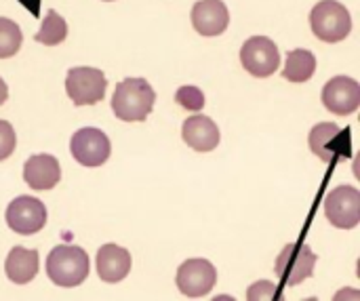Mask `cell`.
<instances>
[{
    "label": "cell",
    "instance_id": "obj_2",
    "mask_svg": "<svg viewBox=\"0 0 360 301\" xmlns=\"http://www.w3.org/2000/svg\"><path fill=\"white\" fill-rule=\"evenodd\" d=\"M89 255L76 245H59L46 257V274L51 283L63 289L82 285L89 276Z\"/></svg>",
    "mask_w": 360,
    "mask_h": 301
},
{
    "label": "cell",
    "instance_id": "obj_15",
    "mask_svg": "<svg viewBox=\"0 0 360 301\" xmlns=\"http://www.w3.org/2000/svg\"><path fill=\"white\" fill-rule=\"evenodd\" d=\"M97 274L103 283H120L131 272V253L118 245H103L97 251Z\"/></svg>",
    "mask_w": 360,
    "mask_h": 301
},
{
    "label": "cell",
    "instance_id": "obj_24",
    "mask_svg": "<svg viewBox=\"0 0 360 301\" xmlns=\"http://www.w3.org/2000/svg\"><path fill=\"white\" fill-rule=\"evenodd\" d=\"M8 99V89H6V82L0 78V105Z\"/></svg>",
    "mask_w": 360,
    "mask_h": 301
},
{
    "label": "cell",
    "instance_id": "obj_16",
    "mask_svg": "<svg viewBox=\"0 0 360 301\" xmlns=\"http://www.w3.org/2000/svg\"><path fill=\"white\" fill-rule=\"evenodd\" d=\"M38 251L34 249H23V247H13L6 255L4 262V272L6 278L15 285H27L36 278L38 274Z\"/></svg>",
    "mask_w": 360,
    "mask_h": 301
},
{
    "label": "cell",
    "instance_id": "obj_10",
    "mask_svg": "<svg viewBox=\"0 0 360 301\" xmlns=\"http://www.w3.org/2000/svg\"><path fill=\"white\" fill-rule=\"evenodd\" d=\"M325 215L331 226L352 230L360 224V192L352 186H340L327 194Z\"/></svg>",
    "mask_w": 360,
    "mask_h": 301
},
{
    "label": "cell",
    "instance_id": "obj_22",
    "mask_svg": "<svg viewBox=\"0 0 360 301\" xmlns=\"http://www.w3.org/2000/svg\"><path fill=\"white\" fill-rule=\"evenodd\" d=\"M17 146V137H15V129L11 127V122L0 120V160H6Z\"/></svg>",
    "mask_w": 360,
    "mask_h": 301
},
{
    "label": "cell",
    "instance_id": "obj_8",
    "mask_svg": "<svg viewBox=\"0 0 360 301\" xmlns=\"http://www.w3.org/2000/svg\"><path fill=\"white\" fill-rule=\"evenodd\" d=\"M175 283L181 295L190 300H198V297H205L209 291H213L217 283V270L209 260H202V257L188 260L179 266Z\"/></svg>",
    "mask_w": 360,
    "mask_h": 301
},
{
    "label": "cell",
    "instance_id": "obj_13",
    "mask_svg": "<svg viewBox=\"0 0 360 301\" xmlns=\"http://www.w3.org/2000/svg\"><path fill=\"white\" fill-rule=\"evenodd\" d=\"M61 179V169L55 156L51 154H34L23 165V181L32 190H53Z\"/></svg>",
    "mask_w": 360,
    "mask_h": 301
},
{
    "label": "cell",
    "instance_id": "obj_14",
    "mask_svg": "<svg viewBox=\"0 0 360 301\" xmlns=\"http://www.w3.org/2000/svg\"><path fill=\"white\" fill-rule=\"evenodd\" d=\"M184 141L196 152H211L219 146V127L205 114L190 116L181 127Z\"/></svg>",
    "mask_w": 360,
    "mask_h": 301
},
{
    "label": "cell",
    "instance_id": "obj_7",
    "mask_svg": "<svg viewBox=\"0 0 360 301\" xmlns=\"http://www.w3.org/2000/svg\"><path fill=\"white\" fill-rule=\"evenodd\" d=\"M240 63L255 78L272 76L281 65V55H278L276 42L266 36L249 38L240 49Z\"/></svg>",
    "mask_w": 360,
    "mask_h": 301
},
{
    "label": "cell",
    "instance_id": "obj_20",
    "mask_svg": "<svg viewBox=\"0 0 360 301\" xmlns=\"http://www.w3.org/2000/svg\"><path fill=\"white\" fill-rule=\"evenodd\" d=\"M23 36L21 30L15 21L0 17V59H8L13 55H17V51L21 49Z\"/></svg>",
    "mask_w": 360,
    "mask_h": 301
},
{
    "label": "cell",
    "instance_id": "obj_12",
    "mask_svg": "<svg viewBox=\"0 0 360 301\" xmlns=\"http://www.w3.org/2000/svg\"><path fill=\"white\" fill-rule=\"evenodd\" d=\"M192 25L200 36H219L230 25L228 6L221 0H198L192 6Z\"/></svg>",
    "mask_w": 360,
    "mask_h": 301
},
{
    "label": "cell",
    "instance_id": "obj_23",
    "mask_svg": "<svg viewBox=\"0 0 360 301\" xmlns=\"http://www.w3.org/2000/svg\"><path fill=\"white\" fill-rule=\"evenodd\" d=\"M276 285L270 283V281H259L255 285L249 287L247 291V300L249 301H257V300H274L276 297Z\"/></svg>",
    "mask_w": 360,
    "mask_h": 301
},
{
    "label": "cell",
    "instance_id": "obj_25",
    "mask_svg": "<svg viewBox=\"0 0 360 301\" xmlns=\"http://www.w3.org/2000/svg\"><path fill=\"white\" fill-rule=\"evenodd\" d=\"M105 2H112V0H105Z\"/></svg>",
    "mask_w": 360,
    "mask_h": 301
},
{
    "label": "cell",
    "instance_id": "obj_19",
    "mask_svg": "<svg viewBox=\"0 0 360 301\" xmlns=\"http://www.w3.org/2000/svg\"><path fill=\"white\" fill-rule=\"evenodd\" d=\"M68 36V23L65 19L57 13V11H46V17L40 25V30L36 32V40L40 44H46V46H57L65 40Z\"/></svg>",
    "mask_w": 360,
    "mask_h": 301
},
{
    "label": "cell",
    "instance_id": "obj_5",
    "mask_svg": "<svg viewBox=\"0 0 360 301\" xmlns=\"http://www.w3.org/2000/svg\"><path fill=\"white\" fill-rule=\"evenodd\" d=\"M316 260L319 257L306 243H291L276 257V274L289 287L302 285L306 278L314 274Z\"/></svg>",
    "mask_w": 360,
    "mask_h": 301
},
{
    "label": "cell",
    "instance_id": "obj_3",
    "mask_svg": "<svg viewBox=\"0 0 360 301\" xmlns=\"http://www.w3.org/2000/svg\"><path fill=\"white\" fill-rule=\"evenodd\" d=\"M310 27L325 42H342L352 32V17L342 2L321 0L310 13Z\"/></svg>",
    "mask_w": 360,
    "mask_h": 301
},
{
    "label": "cell",
    "instance_id": "obj_17",
    "mask_svg": "<svg viewBox=\"0 0 360 301\" xmlns=\"http://www.w3.org/2000/svg\"><path fill=\"white\" fill-rule=\"evenodd\" d=\"M342 135V129L333 122H319L316 127H312L310 135H308V146L314 152V156H319L323 162H331L335 158V141Z\"/></svg>",
    "mask_w": 360,
    "mask_h": 301
},
{
    "label": "cell",
    "instance_id": "obj_11",
    "mask_svg": "<svg viewBox=\"0 0 360 301\" xmlns=\"http://www.w3.org/2000/svg\"><path fill=\"white\" fill-rule=\"evenodd\" d=\"M321 99L323 105L338 116L354 114L360 105V84L350 76H335L323 87Z\"/></svg>",
    "mask_w": 360,
    "mask_h": 301
},
{
    "label": "cell",
    "instance_id": "obj_6",
    "mask_svg": "<svg viewBox=\"0 0 360 301\" xmlns=\"http://www.w3.org/2000/svg\"><path fill=\"white\" fill-rule=\"evenodd\" d=\"M70 152L74 160L82 167H101L112 154V143L101 129L84 127L72 135Z\"/></svg>",
    "mask_w": 360,
    "mask_h": 301
},
{
    "label": "cell",
    "instance_id": "obj_18",
    "mask_svg": "<svg viewBox=\"0 0 360 301\" xmlns=\"http://www.w3.org/2000/svg\"><path fill=\"white\" fill-rule=\"evenodd\" d=\"M316 72V57L306 49H293L287 53V63L283 70V78L289 82H308Z\"/></svg>",
    "mask_w": 360,
    "mask_h": 301
},
{
    "label": "cell",
    "instance_id": "obj_21",
    "mask_svg": "<svg viewBox=\"0 0 360 301\" xmlns=\"http://www.w3.org/2000/svg\"><path fill=\"white\" fill-rule=\"evenodd\" d=\"M175 101L188 112H200L205 108V93L198 87H181L175 93Z\"/></svg>",
    "mask_w": 360,
    "mask_h": 301
},
{
    "label": "cell",
    "instance_id": "obj_1",
    "mask_svg": "<svg viewBox=\"0 0 360 301\" xmlns=\"http://www.w3.org/2000/svg\"><path fill=\"white\" fill-rule=\"evenodd\" d=\"M156 101V93L146 78H124L116 84L112 110L122 122H143Z\"/></svg>",
    "mask_w": 360,
    "mask_h": 301
},
{
    "label": "cell",
    "instance_id": "obj_9",
    "mask_svg": "<svg viewBox=\"0 0 360 301\" xmlns=\"http://www.w3.org/2000/svg\"><path fill=\"white\" fill-rule=\"evenodd\" d=\"M6 226L21 234V236H32L40 232L46 224V207L42 200L34 196H17L4 213Z\"/></svg>",
    "mask_w": 360,
    "mask_h": 301
},
{
    "label": "cell",
    "instance_id": "obj_4",
    "mask_svg": "<svg viewBox=\"0 0 360 301\" xmlns=\"http://www.w3.org/2000/svg\"><path fill=\"white\" fill-rule=\"evenodd\" d=\"M108 78L97 68H72L65 76V93L74 105H95L105 97Z\"/></svg>",
    "mask_w": 360,
    "mask_h": 301
}]
</instances>
